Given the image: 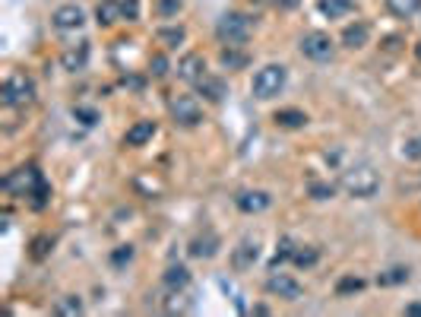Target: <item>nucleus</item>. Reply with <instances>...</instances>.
Returning a JSON list of instances; mask_svg holds the SVG:
<instances>
[{
    "label": "nucleus",
    "mask_w": 421,
    "mask_h": 317,
    "mask_svg": "<svg viewBox=\"0 0 421 317\" xmlns=\"http://www.w3.org/2000/svg\"><path fill=\"white\" fill-rule=\"evenodd\" d=\"M339 187L349 193V197H358V200H371L374 193L380 191V175L374 172L371 162H355L342 172Z\"/></svg>",
    "instance_id": "obj_1"
},
{
    "label": "nucleus",
    "mask_w": 421,
    "mask_h": 317,
    "mask_svg": "<svg viewBox=\"0 0 421 317\" xmlns=\"http://www.w3.org/2000/svg\"><path fill=\"white\" fill-rule=\"evenodd\" d=\"M0 102L7 105V108H26V105H32L35 102L32 76L20 73V70L7 73V80H3V86H0Z\"/></svg>",
    "instance_id": "obj_2"
},
{
    "label": "nucleus",
    "mask_w": 421,
    "mask_h": 317,
    "mask_svg": "<svg viewBox=\"0 0 421 317\" xmlns=\"http://www.w3.org/2000/svg\"><path fill=\"white\" fill-rule=\"evenodd\" d=\"M285 83H289V67H282V64H266V67H260L254 73L250 89H254L257 98L270 102V98H276L285 89Z\"/></svg>",
    "instance_id": "obj_3"
},
{
    "label": "nucleus",
    "mask_w": 421,
    "mask_h": 317,
    "mask_svg": "<svg viewBox=\"0 0 421 317\" xmlns=\"http://www.w3.org/2000/svg\"><path fill=\"white\" fill-rule=\"evenodd\" d=\"M250 29H254L250 16L238 13V10H228V13H222L219 22H215V38H219L222 45H244L250 38Z\"/></svg>",
    "instance_id": "obj_4"
},
{
    "label": "nucleus",
    "mask_w": 421,
    "mask_h": 317,
    "mask_svg": "<svg viewBox=\"0 0 421 317\" xmlns=\"http://www.w3.org/2000/svg\"><path fill=\"white\" fill-rule=\"evenodd\" d=\"M168 115L181 127H197L203 121V105L197 96H171L168 98Z\"/></svg>",
    "instance_id": "obj_5"
},
{
    "label": "nucleus",
    "mask_w": 421,
    "mask_h": 317,
    "mask_svg": "<svg viewBox=\"0 0 421 317\" xmlns=\"http://www.w3.org/2000/svg\"><path fill=\"white\" fill-rule=\"evenodd\" d=\"M298 48H301V54L307 57V61H332V54H336V45H332V38L326 32H320V29H314V32H304L301 42H298Z\"/></svg>",
    "instance_id": "obj_6"
},
{
    "label": "nucleus",
    "mask_w": 421,
    "mask_h": 317,
    "mask_svg": "<svg viewBox=\"0 0 421 317\" xmlns=\"http://www.w3.org/2000/svg\"><path fill=\"white\" fill-rule=\"evenodd\" d=\"M38 181H42V172L35 165H26V168H16V172H10L7 178H3V191L13 193V197H32V191L38 187Z\"/></svg>",
    "instance_id": "obj_7"
},
{
    "label": "nucleus",
    "mask_w": 421,
    "mask_h": 317,
    "mask_svg": "<svg viewBox=\"0 0 421 317\" xmlns=\"http://www.w3.org/2000/svg\"><path fill=\"white\" fill-rule=\"evenodd\" d=\"M51 26H54L57 32H79V29L86 26V10L79 7V3H63V7L54 10Z\"/></svg>",
    "instance_id": "obj_8"
},
{
    "label": "nucleus",
    "mask_w": 421,
    "mask_h": 317,
    "mask_svg": "<svg viewBox=\"0 0 421 317\" xmlns=\"http://www.w3.org/2000/svg\"><path fill=\"white\" fill-rule=\"evenodd\" d=\"M266 292H270V295L285 298V302H298V298H301V283L291 279V276L276 273V270H273V276L266 279Z\"/></svg>",
    "instance_id": "obj_9"
},
{
    "label": "nucleus",
    "mask_w": 421,
    "mask_h": 317,
    "mask_svg": "<svg viewBox=\"0 0 421 317\" xmlns=\"http://www.w3.org/2000/svg\"><path fill=\"white\" fill-rule=\"evenodd\" d=\"M178 76L184 80V83H190V86H197L206 76V57L203 54H197V51H190V54H184L178 61Z\"/></svg>",
    "instance_id": "obj_10"
},
{
    "label": "nucleus",
    "mask_w": 421,
    "mask_h": 317,
    "mask_svg": "<svg viewBox=\"0 0 421 317\" xmlns=\"http://www.w3.org/2000/svg\"><path fill=\"white\" fill-rule=\"evenodd\" d=\"M270 193L266 191H241L235 197V207L241 209V213H247V216H254V213H263V209L270 207Z\"/></svg>",
    "instance_id": "obj_11"
},
{
    "label": "nucleus",
    "mask_w": 421,
    "mask_h": 317,
    "mask_svg": "<svg viewBox=\"0 0 421 317\" xmlns=\"http://www.w3.org/2000/svg\"><path fill=\"white\" fill-rule=\"evenodd\" d=\"M219 248H222L219 235L203 232V235H197L194 242H190V257H197V260H213V257L219 254Z\"/></svg>",
    "instance_id": "obj_12"
},
{
    "label": "nucleus",
    "mask_w": 421,
    "mask_h": 317,
    "mask_svg": "<svg viewBox=\"0 0 421 317\" xmlns=\"http://www.w3.org/2000/svg\"><path fill=\"white\" fill-rule=\"evenodd\" d=\"M155 131H159L155 121H133V124L127 127V133H124V143L127 146H146L152 137H155Z\"/></svg>",
    "instance_id": "obj_13"
},
{
    "label": "nucleus",
    "mask_w": 421,
    "mask_h": 317,
    "mask_svg": "<svg viewBox=\"0 0 421 317\" xmlns=\"http://www.w3.org/2000/svg\"><path fill=\"white\" fill-rule=\"evenodd\" d=\"M257 257H260V242L257 238H244L235 248V254H231V263H235V270H247L257 263Z\"/></svg>",
    "instance_id": "obj_14"
},
{
    "label": "nucleus",
    "mask_w": 421,
    "mask_h": 317,
    "mask_svg": "<svg viewBox=\"0 0 421 317\" xmlns=\"http://www.w3.org/2000/svg\"><path fill=\"white\" fill-rule=\"evenodd\" d=\"M371 42V26H367V22H352V26H346L342 29V45H346V48H365V45Z\"/></svg>",
    "instance_id": "obj_15"
},
{
    "label": "nucleus",
    "mask_w": 421,
    "mask_h": 317,
    "mask_svg": "<svg viewBox=\"0 0 421 317\" xmlns=\"http://www.w3.org/2000/svg\"><path fill=\"white\" fill-rule=\"evenodd\" d=\"M61 64H63V70H70V73L86 70V64H89V42H79L76 48H67L61 54Z\"/></svg>",
    "instance_id": "obj_16"
},
{
    "label": "nucleus",
    "mask_w": 421,
    "mask_h": 317,
    "mask_svg": "<svg viewBox=\"0 0 421 317\" xmlns=\"http://www.w3.org/2000/svg\"><path fill=\"white\" fill-rule=\"evenodd\" d=\"M273 121H276L282 131H301V127H307V121H311V117L304 115L301 108H282V111H276V115H273Z\"/></svg>",
    "instance_id": "obj_17"
},
{
    "label": "nucleus",
    "mask_w": 421,
    "mask_h": 317,
    "mask_svg": "<svg viewBox=\"0 0 421 317\" xmlns=\"http://www.w3.org/2000/svg\"><path fill=\"white\" fill-rule=\"evenodd\" d=\"M95 22H98V26H114V22H124L121 0H102V3L95 7Z\"/></svg>",
    "instance_id": "obj_18"
},
{
    "label": "nucleus",
    "mask_w": 421,
    "mask_h": 317,
    "mask_svg": "<svg viewBox=\"0 0 421 317\" xmlns=\"http://www.w3.org/2000/svg\"><path fill=\"white\" fill-rule=\"evenodd\" d=\"M165 286L171 292H184L187 286H190V270H187L184 263H171V267L165 270Z\"/></svg>",
    "instance_id": "obj_19"
},
{
    "label": "nucleus",
    "mask_w": 421,
    "mask_h": 317,
    "mask_svg": "<svg viewBox=\"0 0 421 317\" xmlns=\"http://www.w3.org/2000/svg\"><path fill=\"white\" fill-rule=\"evenodd\" d=\"M219 61H222V67H228V70H244L247 67V54L241 51V45H222Z\"/></svg>",
    "instance_id": "obj_20"
},
{
    "label": "nucleus",
    "mask_w": 421,
    "mask_h": 317,
    "mask_svg": "<svg viewBox=\"0 0 421 317\" xmlns=\"http://www.w3.org/2000/svg\"><path fill=\"white\" fill-rule=\"evenodd\" d=\"M390 10V16L396 20H412V16L421 13V0H383Z\"/></svg>",
    "instance_id": "obj_21"
},
{
    "label": "nucleus",
    "mask_w": 421,
    "mask_h": 317,
    "mask_svg": "<svg viewBox=\"0 0 421 317\" xmlns=\"http://www.w3.org/2000/svg\"><path fill=\"white\" fill-rule=\"evenodd\" d=\"M317 7L326 20H342V16H349L355 10V0H320Z\"/></svg>",
    "instance_id": "obj_22"
},
{
    "label": "nucleus",
    "mask_w": 421,
    "mask_h": 317,
    "mask_svg": "<svg viewBox=\"0 0 421 317\" xmlns=\"http://www.w3.org/2000/svg\"><path fill=\"white\" fill-rule=\"evenodd\" d=\"M197 89H200L203 98H209V102H222L225 98V83H222L219 76H203L200 83H197Z\"/></svg>",
    "instance_id": "obj_23"
},
{
    "label": "nucleus",
    "mask_w": 421,
    "mask_h": 317,
    "mask_svg": "<svg viewBox=\"0 0 421 317\" xmlns=\"http://www.w3.org/2000/svg\"><path fill=\"white\" fill-rule=\"evenodd\" d=\"M155 38H159L165 48H178V45L187 38V29L184 26H162L159 32H155Z\"/></svg>",
    "instance_id": "obj_24"
},
{
    "label": "nucleus",
    "mask_w": 421,
    "mask_h": 317,
    "mask_svg": "<svg viewBox=\"0 0 421 317\" xmlns=\"http://www.w3.org/2000/svg\"><path fill=\"white\" fill-rule=\"evenodd\" d=\"M361 289H365V279H361V276H355V273H346L336 283V295L339 298H349V295H355V292H361Z\"/></svg>",
    "instance_id": "obj_25"
},
{
    "label": "nucleus",
    "mask_w": 421,
    "mask_h": 317,
    "mask_svg": "<svg viewBox=\"0 0 421 317\" xmlns=\"http://www.w3.org/2000/svg\"><path fill=\"white\" fill-rule=\"evenodd\" d=\"M152 10H155V16H159V20H174V16L184 10V0H155V3H152Z\"/></svg>",
    "instance_id": "obj_26"
},
{
    "label": "nucleus",
    "mask_w": 421,
    "mask_h": 317,
    "mask_svg": "<svg viewBox=\"0 0 421 317\" xmlns=\"http://www.w3.org/2000/svg\"><path fill=\"white\" fill-rule=\"evenodd\" d=\"M408 283V267H393V270H383L377 276V286H399Z\"/></svg>",
    "instance_id": "obj_27"
},
{
    "label": "nucleus",
    "mask_w": 421,
    "mask_h": 317,
    "mask_svg": "<svg viewBox=\"0 0 421 317\" xmlns=\"http://www.w3.org/2000/svg\"><path fill=\"white\" fill-rule=\"evenodd\" d=\"M320 260V251L317 248H295V257H291V263L301 270H311L314 263Z\"/></svg>",
    "instance_id": "obj_28"
},
{
    "label": "nucleus",
    "mask_w": 421,
    "mask_h": 317,
    "mask_svg": "<svg viewBox=\"0 0 421 317\" xmlns=\"http://www.w3.org/2000/svg\"><path fill=\"white\" fill-rule=\"evenodd\" d=\"M291 257H295V242H291V238H282L276 248V257L270 260V270H279L285 260H291Z\"/></svg>",
    "instance_id": "obj_29"
},
{
    "label": "nucleus",
    "mask_w": 421,
    "mask_h": 317,
    "mask_svg": "<svg viewBox=\"0 0 421 317\" xmlns=\"http://www.w3.org/2000/svg\"><path fill=\"white\" fill-rule=\"evenodd\" d=\"M48 200H51V187H48V181H38V187L32 191V197H29V203H32V209H45L48 207Z\"/></svg>",
    "instance_id": "obj_30"
},
{
    "label": "nucleus",
    "mask_w": 421,
    "mask_h": 317,
    "mask_svg": "<svg viewBox=\"0 0 421 317\" xmlns=\"http://www.w3.org/2000/svg\"><path fill=\"white\" fill-rule=\"evenodd\" d=\"M57 314H83V302H79V298L76 295H67V298H61V302H57Z\"/></svg>",
    "instance_id": "obj_31"
},
{
    "label": "nucleus",
    "mask_w": 421,
    "mask_h": 317,
    "mask_svg": "<svg viewBox=\"0 0 421 317\" xmlns=\"http://www.w3.org/2000/svg\"><path fill=\"white\" fill-rule=\"evenodd\" d=\"M51 248H54V242H51L48 235H38V238L32 242V257H35V260H42V257L48 254Z\"/></svg>",
    "instance_id": "obj_32"
},
{
    "label": "nucleus",
    "mask_w": 421,
    "mask_h": 317,
    "mask_svg": "<svg viewBox=\"0 0 421 317\" xmlns=\"http://www.w3.org/2000/svg\"><path fill=\"white\" fill-rule=\"evenodd\" d=\"M402 156L412 158V162H421V137H412L406 146H402Z\"/></svg>",
    "instance_id": "obj_33"
},
{
    "label": "nucleus",
    "mask_w": 421,
    "mask_h": 317,
    "mask_svg": "<svg viewBox=\"0 0 421 317\" xmlns=\"http://www.w3.org/2000/svg\"><path fill=\"white\" fill-rule=\"evenodd\" d=\"M149 73L155 76V80H162V76L168 73V61H165V54H155V57H152V61H149Z\"/></svg>",
    "instance_id": "obj_34"
},
{
    "label": "nucleus",
    "mask_w": 421,
    "mask_h": 317,
    "mask_svg": "<svg viewBox=\"0 0 421 317\" xmlns=\"http://www.w3.org/2000/svg\"><path fill=\"white\" fill-rule=\"evenodd\" d=\"M121 10H124V22L139 20V0H121Z\"/></svg>",
    "instance_id": "obj_35"
},
{
    "label": "nucleus",
    "mask_w": 421,
    "mask_h": 317,
    "mask_svg": "<svg viewBox=\"0 0 421 317\" xmlns=\"http://www.w3.org/2000/svg\"><path fill=\"white\" fill-rule=\"evenodd\" d=\"M311 193H314V200H330L332 193H336V187L332 184H311Z\"/></svg>",
    "instance_id": "obj_36"
},
{
    "label": "nucleus",
    "mask_w": 421,
    "mask_h": 317,
    "mask_svg": "<svg viewBox=\"0 0 421 317\" xmlns=\"http://www.w3.org/2000/svg\"><path fill=\"white\" fill-rule=\"evenodd\" d=\"M165 311H187V304H184V292H171V302L165 304Z\"/></svg>",
    "instance_id": "obj_37"
},
{
    "label": "nucleus",
    "mask_w": 421,
    "mask_h": 317,
    "mask_svg": "<svg viewBox=\"0 0 421 317\" xmlns=\"http://www.w3.org/2000/svg\"><path fill=\"white\" fill-rule=\"evenodd\" d=\"M111 260L118 263V267H121V263H130V260H133V248H130V244H127V248L114 251V257H111Z\"/></svg>",
    "instance_id": "obj_38"
},
{
    "label": "nucleus",
    "mask_w": 421,
    "mask_h": 317,
    "mask_svg": "<svg viewBox=\"0 0 421 317\" xmlns=\"http://www.w3.org/2000/svg\"><path fill=\"white\" fill-rule=\"evenodd\" d=\"M76 115H79V117H83V124H95V111H89V108H76Z\"/></svg>",
    "instance_id": "obj_39"
},
{
    "label": "nucleus",
    "mask_w": 421,
    "mask_h": 317,
    "mask_svg": "<svg viewBox=\"0 0 421 317\" xmlns=\"http://www.w3.org/2000/svg\"><path fill=\"white\" fill-rule=\"evenodd\" d=\"M402 314H406V317H421V302L406 304V308H402Z\"/></svg>",
    "instance_id": "obj_40"
},
{
    "label": "nucleus",
    "mask_w": 421,
    "mask_h": 317,
    "mask_svg": "<svg viewBox=\"0 0 421 317\" xmlns=\"http://www.w3.org/2000/svg\"><path fill=\"white\" fill-rule=\"evenodd\" d=\"M415 57H418V61H421V38H418V42H415Z\"/></svg>",
    "instance_id": "obj_41"
},
{
    "label": "nucleus",
    "mask_w": 421,
    "mask_h": 317,
    "mask_svg": "<svg viewBox=\"0 0 421 317\" xmlns=\"http://www.w3.org/2000/svg\"><path fill=\"white\" fill-rule=\"evenodd\" d=\"M250 3H273V0H250Z\"/></svg>",
    "instance_id": "obj_42"
}]
</instances>
